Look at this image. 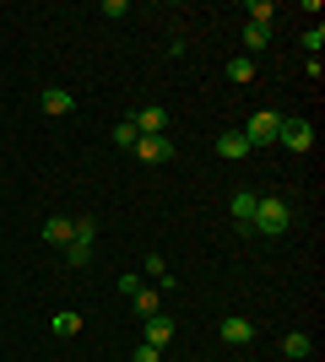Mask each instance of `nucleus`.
<instances>
[{"mask_svg":"<svg viewBox=\"0 0 325 362\" xmlns=\"http://www.w3.org/2000/svg\"><path fill=\"white\" fill-rule=\"evenodd\" d=\"M287 227H293V206H287V200H277V195L255 200V222H249V233L277 238V233H287Z\"/></svg>","mask_w":325,"mask_h":362,"instance_id":"obj_1","label":"nucleus"},{"mask_svg":"<svg viewBox=\"0 0 325 362\" xmlns=\"http://www.w3.org/2000/svg\"><path fill=\"white\" fill-rule=\"evenodd\" d=\"M277 136H282V114H277V108L249 114V124H244V141H249V146H277Z\"/></svg>","mask_w":325,"mask_h":362,"instance_id":"obj_2","label":"nucleus"},{"mask_svg":"<svg viewBox=\"0 0 325 362\" xmlns=\"http://www.w3.org/2000/svg\"><path fill=\"white\" fill-rule=\"evenodd\" d=\"M130 157H136V163H147V168H163V163H173V141H169V136H136Z\"/></svg>","mask_w":325,"mask_h":362,"instance_id":"obj_3","label":"nucleus"},{"mask_svg":"<svg viewBox=\"0 0 325 362\" xmlns=\"http://www.w3.org/2000/svg\"><path fill=\"white\" fill-rule=\"evenodd\" d=\"M277 146H287V151H309V146H314V124H309V119H282Z\"/></svg>","mask_w":325,"mask_h":362,"instance_id":"obj_4","label":"nucleus"},{"mask_svg":"<svg viewBox=\"0 0 325 362\" xmlns=\"http://www.w3.org/2000/svg\"><path fill=\"white\" fill-rule=\"evenodd\" d=\"M130 124H136V136H169V108L147 103V108H136V114H130Z\"/></svg>","mask_w":325,"mask_h":362,"instance_id":"obj_5","label":"nucleus"},{"mask_svg":"<svg viewBox=\"0 0 325 362\" xmlns=\"http://www.w3.org/2000/svg\"><path fill=\"white\" fill-rule=\"evenodd\" d=\"M38 108H44L49 119H65V114H76V98H71L65 87H44L38 92Z\"/></svg>","mask_w":325,"mask_h":362,"instance_id":"obj_6","label":"nucleus"},{"mask_svg":"<svg viewBox=\"0 0 325 362\" xmlns=\"http://www.w3.org/2000/svg\"><path fill=\"white\" fill-rule=\"evenodd\" d=\"M141 341L163 351V346L173 341V319H169V314H152V319H141Z\"/></svg>","mask_w":325,"mask_h":362,"instance_id":"obj_7","label":"nucleus"},{"mask_svg":"<svg viewBox=\"0 0 325 362\" xmlns=\"http://www.w3.org/2000/svg\"><path fill=\"white\" fill-rule=\"evenodd\" d=\"M249 141H244V130H222V136H217V157H222V163H244L249 157Z\"/></svg>","mask_w":325,"mask_h":362,"instance_id":"obj_8","label":"nucleus"},{"mask_svg":"<svg viewBox=\"0 0 325 362\" xmlns=\"http://www.w3.org/2000/svg\"><path fill=\"white\" fill-rule=\"evenodd\" d=\"M217 335H222L228 346H249L261 330H255V319H222V325H217Z\"/></svg>","mask_w":325,"mask_h":362,"instance_id":"obj_9","label":"nucleus"},{"mask_svg":"<svg viewBox=\"0 0 325 362\" xmlns=\"http://www.w3.org/2000/svg\"><path fill=\"white\" fill-rule=\"evenodd\" d=\"M255 200H261L255 189H239V195H233L228 211H233V227H239V233H249V222H255Z\"/></svg>","mask_w":325,"mask_h":362,"instance_id":"obj_10","label":"nucleus"},{"mask_svg":"<svg viewBox=\"0 0 325 362\" xmlns=\"http://www.w3.org/2000/svg\"><path fill=\"white\" fill-rule=\"evenodd\" d=\"M130 308H136V319H152V314H163V292H157V287H136Z\"/></svg>","mask_w":325,"mask_h":362,"instance_id":"obj_11","label":"nucleus"},{"mask_svg":"<svg viewBox=\"0 0 325 362\" xmlns=\"http://www.w3.org/2000/svg\"><path fill=\"white\" fill-rule=\"evenodd\" d=\"M44 243L65 249V243H71V216H49V222H44Z\"/></svg>","mask_w":325,"mask_h":362,"instance_id":"obj_12","label":"nucleus"},{"mask_svg":"<svg viewBox=\"0 0 325 362\" xmlns=\"http://www.w3.org/2000/svg\"><path fill=\"white\" fill-rule=\"evenodd\" d=\"M309 351H314V341H309V335H304V330H293V335H282V357H309Z\"/></svg>","mask_w":325,"mask_h":362,"instance_id":"obj_13","label":"nucleus"},{"mask_svg":"<svg viewBox=\"0 0 325 362\" xmlns=\"http://www.w3.org/2000/svg\"><path fill=\"white\" fill-rule=\"evenodd\" d=\"M266 44H271V28H261V22H244V49H249V54H261Z\"/></svg>","mask_w":325,"mask_h":362,"instance_id":"obj_14","label":"nucleus"},{"mask_svg":"<svg viewBox=\"0 0 325 362\" xmlns=\"http://www.w3.org/2000/svg\"><path fill=\"white\" fill-rule=\"evenodd\" d=\"M228 81L233 87H249V81H255V60H249V54L244 60H228Z\"/></svg>","mask_w":325,"mask_h":362,"instance_id":"obj_15","label":"nucleus"},{"mask_svg":"<svg viewBox=\"0 0 325 362\" xmlns=\"http://www.w3.org/2000/svg\"><path fill=\"white\" fill-rule=\"evenodd\" d=\"M55 335H60V341L81 335V314H71V308H65V314H55Z\"/></svg>","mask_w":325,"mask_h":362,"instance_id":"obj_16","label":"nucleus"},{"mask_svg":"<svg viewBox=\"0 0 325 362\" xmlns=\"http://www.w3.org/2000/svg\"><path fill=\"white\" fill-rule=\"evenodd\" d=\"M244 11H249V22H261V28H271V22H277V6H271V0H249Z\"/></svg>","mask_w":325,"mask_h":362,"instance_id":"obj_17","label":"nucleus"},{"mask_svg":"<svg viewBox=\"0 0 325 362\" xmlns=\"http://www.w3.org/2000/svg\"><path fill=\"white\" fill-rule=\"evenodd\" d=\"M65 265H93V249H87V243H65Z\"/></svg>","mask_w":325,"mask_h":362,"instance_id":"obj_18","label":"nucleus"},{"mask_svg":"<svg viewBox=\"0 0 325 362\" xmlns=\"http://www.w3.org/2000/svg\"><path fill=\"white\" fill-rule=\"evenodd\" d=\"M114 146H125V151L136 146V124H130V119H120V124H114Z\"/></svg>","mask_w":325,"mask_h":362,"instance_id":"obj_19","label":"nucleus"},{"mask_svg":"<svg viewBox=\"0 0 325 362\" xmlns=\"http://www.w3.org/2000/svg\"><path fill=\"white\" fill-rule=\"evenodd\" d=\"M304 49H309V54H320V49H325V28H320V22L304 33Z\"/></svg>","mask_w":325,"mask_h":362,"instance_id":"obj_20","label":"nucleus"},{"mask_svg":"<svg viewBox=\"0 0 325 362\" xmlns=\"http://www.w3.org/2000/svg\"><path fill=\"white\" fill-rule=\"evenodd\" d=\"M136 362H163V351H157V346H147V341H141V346H136Z\"/></svg>","mask_w":325,"mask_h":362,"instance_id":"obj_21","label":"nucleus"}]
</instances>
